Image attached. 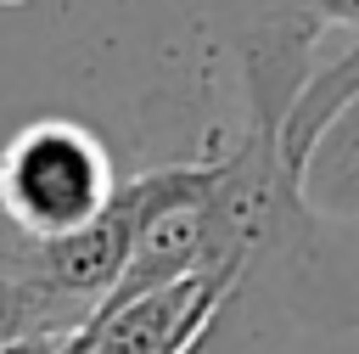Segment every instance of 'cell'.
Masks as SVG:
<instances>
[{
    "label": "cell",
    "mask_w": 359,
    "mask_h": 354,
    "mask_svg": "<svg viewBox=\"0 0 359 354\" xmlns=\"http://www.w3.org/2000/svg\"><path fill=\"white\" fill-rule=\"evenodd\" d=\"M174 180L180 163L118 180L112 202L67 236H28L0 214V343L90 326L129 264L140 219L174 191Z\"/></svg>",
    "instance_id": "cell-1"
},
{
    "label": "cell",
    "mask_w": 359,
    "mask_h": 354,
    "mask_svg": "<svg viewBox=\"0 0 359 354\" xmlns=\"http://www.w3.org/2000/svg\"><path fill=\"white\" fill-rule=\"evenodd\" d=\"M112 191V152L73 118H39L0 146V214L28 236H67L90 225Z\"/></svg>",
    "instance_id": "cell-2"
},
{
    "label": "cell",
    "mask_w": 359,
    "mask_h": 354,
    "mask_svg": "<svg viewBox=\"0 0 359 354\" xmlns=\"http://www.w3.org/2000/svg\"><path fill=\"white\" fill-rule=\"evenodd\" d=\"M236 281H247V275L196 270L185 281L140 292V298H129V303H118V309L90 320V348L84 354H174Z\"/></svg>",
    "instance_id": "cell-3"
},
{
    "label": "cell",
    "mask_w": 359,
    "mask_h": 354,
    "mask_svg": "<svg viewBox=\"0 0 359 354\" xmlns=\"http://www.w3.org/2000/svg\"><path fill=\"white\" fill-rule=\"evenodd\" d=\"M297 197L314 219H359V90L314 135L297 174Z\"/></svg>",
    "instance_id": "cell-4"
},
{
    "label": "cell",
    "mask_w": 359,
    "mask_h": 354,
    "mask_svg": "<svg viewBox=\"0 0 359 354\" xmlns=\"http://www.w3.org/2000/svg\"><path fill=\"white\" fill-rule=\"evenodd\" d=\"M241 292H247V281H236L213 309H208V320L174 348V354H247V332H241Z\"/></svg>",
    "instance_id": "cell-5"
},
{
    "label": "cell",
    "mask_w": 359,
    "mask_h": 354,
    "mask_svg": "<svg viewBox=\"0 0 359 354\" xmlns=\"http://www.w3.org/2000/svg\"><path fill=\"white\" fill-rule=\"evenodd\" d=\"M90 348V326L79 332H45V337H6L0 354H84Z\"/></svg>",
    "instance_id": "cell-6"
},
{
    "label": "cell",
    "mask_w": 359,
    "mask_h": 354,
    "mask_svg": "<svg viewBox=\"0 0 359 354\" xmlns=\"http://www.w3.org/2000/svg\"><path fill=\"white\" fill-rule=\"evenodd\" d=\"M303 17H314V22H348V28H359V0H292Z\"/></svg>",
    "instance_id": "cell-7"
},
{
    "label": "cell",
    "mask_w": 359,
    "mask_h": 354,
    "mask_svg": "<svg viewBox=\"0 0 359 354\" xmlns=\"http://www.w3.org/2000/svg\"><path fill=\"white\" fill-rule=\"evenodd\" d=\"M0 6H11V0H0Z\"/></svg>",
    "instance_id": "cell-8"
}]
</instances>
